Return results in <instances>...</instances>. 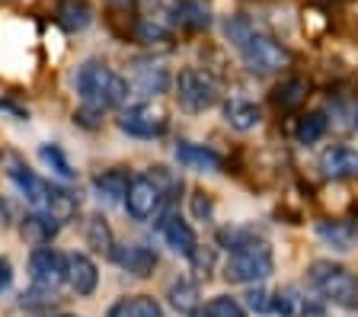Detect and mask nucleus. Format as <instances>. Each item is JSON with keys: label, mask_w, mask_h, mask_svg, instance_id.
Here are the masks:
<instances>
[{"label": "nucleus", "mask_w": 358, "mask_h": 317, "mask_svg": "<svg viewBox=\"0 0 358 317\" xmlns=\"http://www.w3.org/2000/svg\"><path fill=\"white\" fill-rule=\"evenodd\" d=\"M173 23H179L182 29H208L211 10L205 0H176L173 3Z\"/></svg>", "instance_id": "a211bd4d"}, {"label": "nucleus", "mask_w": 358, "mask_h": 317, "mask_svg": "<svg viewBox=\"0 0 358 317\" xmlns=\"http://www.w3.org/2000/svg\"><path fill=\"white\" fill-rule=\"evenodd\" d=\"M160 234H164V241L170 244L176 253H182V257H192V250L199 247L195 231L189 227V221H182L179 215H166V218L160 221Z\"/></svg>", "instance_id": "f3484780"}, {"label": "nucleus", "mask_w": 358, "mask_h": 317, "mask_svg": "<svg viewBox=\"0 0 358 317\" xmlns=\"http://www.w3.org/2000/svg\"><path fill=\"white\" fill-rule=\"evenodd\" d=\"M22 241L32 244V247H45V244H52V237L61 231V221L48 211H32L29 218H22Z\"/></svg>", "instance_id": "dca6fc26"}, {"label": "nucleus", "mask_w": 358, "mask_h": 317, "mask_svg": "<svg viewBox=\"0 0 358 317\" xmlns=\"http://www.w3.org/2000/svg\"><path fill=\"white\" fill-rule=\"evenodd\" d=\"M329 129V119L323 113H307L304 119L298 122V129H294V135H298L301 144H313V141H320L323 135H327Z\"/></svg>", "instance_id": "bb28decb"}, {"label": "nucleus", "mask_w": 358, "mask_h": 317, "mask_svg": "<svg viewBox=\"0 0 358 317\" xmlns=\"http://www.w3.org/2000/svg\"><path fill=\"white\" fill-rule=\"evenodd\" d=\"M115 3H131V0H115Z\"/></svg>", "instance_id": "e433bc0d"}, {"label": "nucleus", "mask_w": 358, "mask_h": 317, "mask_svg": "<svg viewBox=\"0 0 358 317\" xmlns=\"http://www.w3.org/2000/svg\"><path fill=\"white\" fill-rule=\"evenodd\" d=\"M224 32H227V38L237 45L243 64L253 71V74L266 77V74H275V71L288 68V61H291L288 48H285L282 42H275L272 36H266V32L253 29L246 20H227Z\"/></svg>", "instance_id": "f257e3e1"}, {"label": "nucleus", "mask_w": 358, "mask_h": 317, "mask_svg": "<svg viewBox=\"0 0 358 317\" xmlns=\"http://www.w3.org/2000/svg\"><path fill=\"white\" fill-rule=\"evenodd\" d=\"M128 183L131 180H128L125 170H106V174H99L93 180V189H96V196L106 199V202H119V199H125Z\"/></svg>", "instance_id": "5701e85b"}, {"label": "nucleus", "mask_w": 358, "mask_h": 317, "mask_svg": "<svg viewBox=\"0 0 358 317\" xmlns=\"http://www.w3.org/2000/svg\"><path fill=\"white\" fill-rule=\"evenodd\" d=\"M205 317H243V308L227 295H217L205 304Z\"/></svg>", "instance_id": "c756f323"}, {"label": "nucleus", "mask_w": 358, "mask_h": 317, "mask_svg": "<svg viewBox=\"0 0 358 317\" xmlns=\"http://www.w3.org/2000/svg\"><path fill=\"white\" fill-rule=\"evenodd\" d=\"M272 311L282 317H307V314H320L323 304L320 302H307V295L301 288L288 286V288H278L275 298H272Z\"/></svg>", "instance_id": "f8f14e48"}, {"label": "nucleus", "mask_w": 358, "mask_h": 317, "mask_svg": "<svg viewBox=\"0 0 358 317\" xmlns=\"http://www.w3.org/2000/svg\"><path fill=\"white\" fill-rule=\"evenodd\" d=\"M83 234H87V244L96 253H106V257H112V231L109 225H106V218H99V215H93V218H87V227H83Z\"/></svg>", "instance_id": "393cba45"}, {"label": "nucleus", "mask_w": 358, "mask_h": 317, "mask_svg": "<svg viewBox=\"0 0 358 317\" xmlns=\"http://www.w3.org/2000/svg\"><path fill=\"white\" fill-rule=\"evenodd\" d=\"M304 93H307L304 80H285L282 87L272 93V99H275V106H282V109H294V106L304 99Z\"/></svg>", "instance_id": "c85d7f7f"}, {"label": "nucleus", "mask_w": 358, "mask_h": 317, "mask_svg": "<svg viewBox=\"0 0 358 317\" xmlns=\"http://www.w3.org/2000/svg\"><path fill=\"white\" fill-rule=\"evenodd\" d=\"M112 260H115L125 272L138 276V279H148L157 266V253L150 247H144V244H128V247L112 250Z\"/></svg>", "instance_id": "9d476101"}, {"label": "nucleus", "mask_w": 358, "mask_h": 317, "mask_svg": "<svg viewBox=\"0 0 358 317\" xmlns=\"http://www.w3.org/2000/svg\"><path fill=\"white\" fill-rule=\"evenodd\" d=\"M67 282L77 295H93L99 286V272L96 263L87 257V253H71L67 257Z\"/></svg>", "instance_id": "ddd939ff"}, {"label": "nucleus", "mask_w": 358, "mask_h": 317, "mask_svg": "<svg viewBox=\"0 0 358 317\" xmlns=\"http://www.w3.org/2000/svg\"><path fill=\"white\" fill-rule=\"evenodd\" d=\"M320 170L323 176H333V180L358 176V151H352L345 144H333L320 154Z\"/></svg>", "instance_id": "9b49d317"}, {"label": "nucleus", "mask_w": 358, "mask_h": 317, "mask_svg": "<svg viewBox=\"0 0 358 317\" xmlns=\"http://www.w3.org/2000/svg\"><path fill=\"white\" fill-rule=\"evenodd\" d=\"M58 317H74V314H58Z\"/></svg>", "instance_id": "4c0bfd02"}, {"label": "nucleus", "mask_w": 358, "mask_h": 317, "mask_svg": "<svg viewBox=\"0 0 358 317\" xmlns=\"http://www.w3.org/2000/svg\"><path fill=\"white\" fill-rule=\"evenodd\" d=\"M150 180H154L157 186L164 189V196H166V192H170V189H182V183H179V176H173L170 170H166V167H154V170H150Z\"/></svg>", "instance_id": "72a5a7b5"}, {"label": "nucleus", "mask_w": 358, "mask_h": 317, "mask_svg": "<svg viewBox=\"0 0 358 317\" xmlns=\"http://www.w3.org/2000/svg\"><path fill=\"white\" fill-rule=\"evenodd\" d=\"M109 317H164V308L150 295H134L125 302H115L109 308Z\"/></svg>", "instance_id": "4be33fe9"}, {"label": "nucleus", "mask_w": 358, "mask_h": 317, "mask_svg": "<svg viewBox=\"0 0 358 317\" xmlns=\"http://www.w3.org/2000/svg\"><path fill=\"white\" fill-rule=\"evenodd\" d=\"M310 282H313V288H317L323 298H329L333 304H345V308H349V304L358 302V279L339 263L317 260V263L310 266Z\"/></svg>", "instance_id": "7ed1b4c3"}, {"label": "nucleus", "mask_w": 358, "mask_h": 317, "mask_svg": "<svg viewBox=\"0 0 358 317\" xmlns=\"http://www.w3.org/2000/svg\"><path fill=\"white\" fill-rule=\"evenodd\" d=\"M176 160L189 170H199V174H217L224 167L221 154H215L211 148H201V144H189V141H179L176 144Z\"/></svg>", "instance_id": "2eb2a0df"}, {"label": "nucleus", "mask_w": 358, "mask_h": 317, "mask_svg": "<svg viewBox=\"0 0 358 317\" xmlns=\"http://www.w3.org/2000/svg\"><path fill=\"white\" fill-rule=\"evenodd\" d=\"M29 279L38 295H55L67 279V257H61L58 250L38 247L29 257Z\"/></svg>", "instance_id": "0eeeda50"}, {"label": "nucleus", "mask_w": 358, "mask_h": 317, "mask_svg": "<svg viewBox=\"0 0 358 317\" xmlns=\"http://www.w3.org/2000/svg\"><path fill=\"white\" fill-rule=\"evenodd\" d=\"M138 38L144 45H157V42H170V32L160 23H138Z\"/></svg>", "instance_id": "7c9ffc66"}, {"label": "nucleus", "mask_w": 358, "mask_h": 317, "mask_svg": "<svg viewBox=\"0 0 358 317\" xmlns=\"http://www.w3.org/2000/svg\"><path fill=\"white\" fill-rule=\"evenodd\" d=\"M77 209H80V205H77V196H71L67 189H61V186L48 189V202H45V211H48V215H55L61 225L74 218Z\"/></svg>", "instance_id": "b1692460"}, {"label": "nucleus", "mask_w": 358, "mask_h": 317, "mask_svg": "<svg viewBox=\"0 0 358 317\" xmlns=\"http://www.w3.org/2000/svg\"><path fill=\"white\" fill-rule=\"evenodd\" d=\"M268 272H272V253H268V247L262 241L250 244V247H243V250H234L231 260L224 263V279L243 282V286L262 282Z\"/></svg>", "instance_id": "20e7f679"}, {"label": "nucleus", "mask_w": 358, "mask_h": 317, "mask_svg": "<svg viewBox=\"0 0 358 317\" xmlns=\"http://www.w3.org/2000/svg\"><path fill=\"white\" fill-rule=\"evenodd\" d=\"M246 308L256 311V314H268L272 311V295L266 288H253V292H246Z\"/></svg>", "instance_id": "2f4dec72"}, {"label": "nucleus", "mask_w": 358, "mask_h": 317, "mask_svg": "<svg viewBox=\"0 0 358 317\" xmlns=\"http://www.w3.org/2000/svg\"><path fill=\"white\" fill-rule=\"evenodd\" d=\"M317 237H320L327 247L333 250H352L358 241V231L355 225H349V221H317Z\"/></svg>", "instance_id": "6ab92c4d"}, {"label": "nucleus", "mask_w": 358, "mask_h": 317, "mask_svg": "<svg viewBox=\"0 0 358 317\" xmlns=\"http://www.w3.org/2000/svg\"><path fill=\"white\" fill-rule=\"evenodd\" d=\"M176 99L186 113H205L217 103V83L205 71L186 68L176 77Z\"/></svg>", "instance_id": "39448f33"}, {"label": "nucleus", "mask_w": 358, "mask_h": 317, "mask_svg": "<svg viewBox=\"0 0 358 317\" xmlns=\"http://www.w3.org/2000/svg\"><path fill=\"white\" fill-rule=\"evenodd\" d=\"M10 282H13V263L7 257H0V292H7Z\"/></svg>", "instance_id": "f704fd0d"}, {"label": "nucleus", "mask_w": 358, "mask_h": 317, "mask_svg": "<svg viewBox=\"0 0 358 317\" xmlns=\"http://www.w3.org/2000/svg\"><path fill=\"white\" fill-rule=\"evenodd\" d=\"M10 180L20 186V192L26 199H29L32 205H36L38 211H45V202H48V189H52V183H45V180H38L32 170H26L22 164H16V160H10Z\"/></svg>", "instance_id": "4468645a"}, {"label": "nucleus", "mask_w": 358, "mask_h": 317, "mask_svg": "<svg viewBox=\"0 0 358 317\" xmlns=\"http://www.w3.org/2000/svg\"><path fill=\"white\" fill-rule=\"evenodd\" d=\"M125 80H128V87H134L144 97H157V93H166V87H170V71L160 61L138 58V61H131Z\"/></svg>", "instance_id": "6e6552de"}, {"label": "nucleus", "mask_w": 358, "mask_h": 317, "mask_svg": "<svg viewBox=\"0 0 358 317\" xmlns=\"http://www.w3.org/2000/svg\"><path fill=\"white\" fill-rule=\"evenodd\" d=\"M170 304L176 311H182V314H192L195 308H199V286L189 279H179L170 286Z\"/></svg>", "instance_id": "a878e982"}, {"label": "nucleus", "mask_w": 358, "mask_h": 317, "mask_svg": "<svg viewBox=\"0 0 358 317\" xmlns=\"http://www.w3.org/2000/svg\"><path fill=\"white\" fill-rule=\"evenodd\" d=\"M58 23L67 32H83L93 23V7L87 0H61L58 3Z\"/></svg>", "instance_id": "412c9836"}, {"label": "nucleus", "mask_w": 358, "mask_h": 317, "mask_svg": "<svg viewBox=\"0 0 358 317\" xmlns=\"http://www.w3.org/2000/svg\"><path fill=\"white\" fill-rule=\"evenodd\" d=\"M189 263H192L201 276H208L211 266H215V250H211V247H195L192 257H189Z\"/></svg>", "instance_id": "473e14b6"}, {"label": "nucleus", "mask_w": 358, "mask_h": 317, "mask_svg": "<svg viewBox=\"0 0 358 317\" xmlns=\"http://www.w3.org/2000/svg\"><path fill=\"white\" fill-rule=\"evenodd\" d=\"M224 119H227L231 129L250 132L262 122V109L256 103H250V99H231V103L224 106Z\"/></svg>", "instance_id": "aec40b11"}, {"label": "nucleus", "mask_w": 358, "mask_h": 317, "mask_svg": "<svg viewBox=\"0 0 358 317\" xmlns=\"http://www.w3.org/2000/svg\"><path fill=\"white\" fill-rule=\"evenodd\" d=\"M166 125H170V113L154 99L128 106L119 119V129L134 138H160L166 132Z\"/></svg>", "instance_id": "423d86ee"}, {"label": "nucleus", "mask_w": 358, "mask_h": 317, "mask_svg": "<svg viewBox=\"0 0 358 317\" xmlns=\"http://www.w3.org/2000/svg\"><path fill=\"white\" fill-rule=\"evenodd\" d=\"M38 157H42L45 164L52 167V170H55L58 176H64V180H74V176H77V170L71 167V160L64 157V151H61L58 144H42V151H38Z\"/></svg>", "instance_id": "cd10ccee"}, {"label": "nucleus", "mask_w": 358, "mask_h": 317, "mask_svg": "<svg viewBox=\"0 0 358 317\" xmlns=\"http://www.w3.org/2000/svg\"><path fill=\"white\" fill-rule=\"evenodd\" d=\"M160 202H164V189L157 186L150 176H138V180L128 183V192H125V209L131 218L144 221L150 218L157 209H160Z\"/></svg>", "instance_id": "1a4fd4ad"}, {"label": "nucleus", "mask_w": 358, "mask_h": 317, "mask_svg": "<svg viewBox=\"0 0 358 317\" xmlns=\"http://www.w3.org/2000/svg\"><path fill=\"white\" fill-rule=\"evenodd\" d=\"M192 209H195V215H199V218H208V215H211V199H205V192H195V196H192Z\"/></svg>", "instance_id": "c9c22d12"}, {"label": "nucleus", "mask_w": 358, "mask_h": 317, "mask_svg": "<svg viewBox=\"0 0 358 317\" xmlns=\"http://www.w3.org/2000/svg\"><path fill=\"white\" fill-rule=\"evenodd\" d=\"M77 93L83 99V109L90 113H103V109H115L128 99V80L106 64V61H83L80 71L74 77Z\"/></svg>", "instance_id": "f03ea898"}]
</instances>
